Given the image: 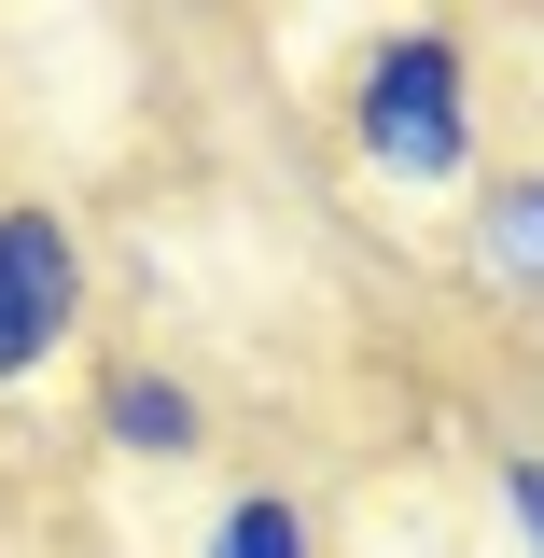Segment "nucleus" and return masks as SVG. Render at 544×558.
I'll return each mask as SVG.
<instances>
[{"instance_id": "nucleus-1", "label": "nucleus", "mask_w": 544, "mask_h": 558, "mask_svg": "<svg viewBox=\"0 0 544 558\" xmlns=\"http://www.w3.org/2000/svg\"><path fill=\"white\" fill-rule=\"evenodd\" d=\"M349 154L391 196L475 182V43L461 28H377V57L349 70Z\"/></svg>"}, {"instance_id": "nucleus-2", "label": "nucleus", "mask_w": 544, "mask_h": 558, "mask_svg": "<svg viewBox=\"0 0 544 558\" xmlns=\"http://www.w3.org/2000/svg\"><path fill=\"white\" fill-rule=\"evenodd\" d=\"M84 336V238L57 209H0V391H28Z\"/></svg>"}, {"instance_id": "nucleus-3", "label": "nucleus", "mask_w": 544, "mask_h": 558, "mask_svg": "<svg viewBox=\"0 0 544 558\" xmlns=\"http://www.w3.org/2000/svg\"><path fill=\"white\" fill-rule=\"evenodd\" d=\"M84 433H98L112 461H196L209 405H196V377H168V363H98V377H84Z\"/></svg>"}, {"instance_id": "nucleus-4", "label": "nucleus", "mask_w": 544, "mask_h": 558, "mask_svg": "<svg viewBox=\"0 0 544 558\" xmlns=\"http://www.w3.org/2000/svg\"><path fill=\"white\" fill-rule=\"evenodd\" d=\"M475 279L488 293H544V168L475 196Z\"/></svg>"}, {"instance_id": "nucleus-5", "label": "nucleus", "mask_w": 544, "mask_h": 558, "mask_svg": "<svg viewBox=\"0 0 544 558\" xmlns=\"http://www.w3.org/2000/svg\"><path fill=\"white\" fill-rule=\"evenodd\" d=\"M196 558H322V545H307V502H293V488H238L196 531Z\"/></svg>"}, {"instance_id": "nucleus-6", "label": "nucleus", "mask_w": 544, "mask_h": 558, "mask_svg": "<svg viewBox=\"0 0 544 558\" xmlns=\"http://www.w3.org/2000/svg\"><path fill=\"white\" fill-rule=\"evenodd\" d=\"M503 517H517V545L544 558V461H531V447H517V461H503Z\"/></svg>"}]
</instances>
